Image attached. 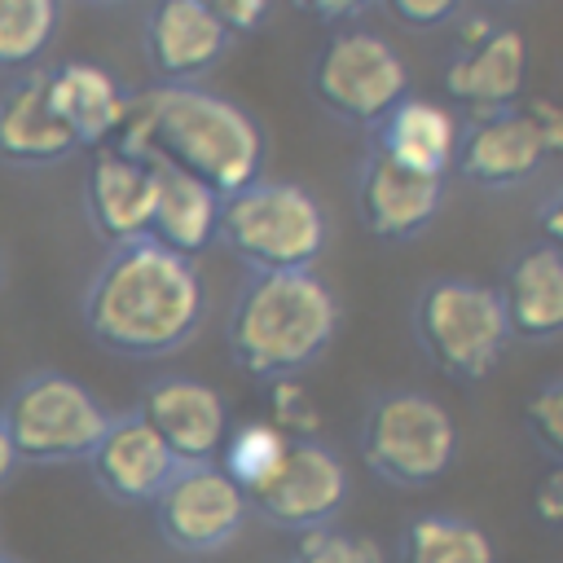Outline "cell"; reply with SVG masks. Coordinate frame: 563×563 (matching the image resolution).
<instances>
[{
  "label": "cell",
  "mask_w": 563,
  "mask_h": 563,
  "mask_svg": "<svg viewBox=\"0 0 563 563\" xmlns=\"http://www.w3.org/2000/svg\"><path fill=\"white\" fill-rule=\"evenodd\" d=\"M84 330L114 356L158 361L180 352L207 317V286L194 260L136 238L110 246L79 295Z\"/></svg>",
  "instance_id": "cell-1"
},
{
  "label": "cell",
  "mask_w": 563,
  "mask_h": 563,
  "mask_svg": "<svg viewBox=\"0 0 563 563\" xmlns=\"http://www.w3.org/2000/svg\"><path fill=\"white\" fill-rule=\"evenodd\" d=\"M114 150L176 167L220 198L264 176V128L255 114L202 84H154L128 97Z\"/></svg>",
  "instance_id": "cell-2"
},
{
  "label": "cell",
  "mask_w": 563,
  "mask_h": 563,
  "mask_svg": "<svg viewBox=\"0 0 563 563\" xmlns=\"http://www.w3.org/2000/svg\"><path fill=\"white\" fill-rule=\"evenodd\" d=\"M339 317V295L312 268L246 273L229 303L224 343L233 365L260 383L299 378L330 352Z\"/></svg>",
  "instance_id": "cell-3"
},
{
  "label": "cell",
  "mask_w": 563,
  "mask_h": 563,
  "mask_svg": "<svg viewBox=\"0 0 563 563\" xmlns=\"http://www.w3.org/2000/svg\"><path fill=\"white\" fill-rule=\"evenodd\" d=\"M330 220L312 189L299 180L260 176L220 202L216 242L229 246L246 273H295L312 268L325 251Z\"/></svg>",
  "instance_id": "cell-4"
},
{
  "label": "cell",
  "mask_w": 563,
  "mask_h": 563,
  "mask_svg": "<svg viewBox=\"0 0 563 563\" xmlns=\"http://www.w3.org/2000/svg\"><path fill=\"white\" fill-rule=\"evenodd\" d=\"M413 343L453 383H479L488 378L510 343V325L497 299V286L479 277L440 273L427 277L409 308Z\"/></svg>",
  "instance_id": "cell-5"
},
{
  "label": "cell",
  "mask_w": 563,
  "mask_h": 563,
  "mask_svg": "<svg viewBox=\"0 0 563 563\" xmlns=\"http://www.w3.org/2000/svg\"><path fill=\"white\" fill-rule=\"evenodd\" d=\"M110 413L79 378L62 369H31L22 374L4 405V431L13 440V453L22 466H70L88 462L101 431L110 427Z\"/></svg>",
  "instance_id": "cell-6"
},
{
  "label": "cell",
  "mask_w": 563,
  "mask_h": 563,
  "mask_svg": "<svg viewBox=\"0 0 563 563\" xmlns=\"http://www.w3.org/2000/svg\"><path fill=\"white\" fill-rule=\"evenodd\" d=\"M361 462L396 488H427L435 484L457 457V427L453 413L431 391H383L369 400L361 431H356Z\"/></svg>",
  "instance_id": "cell-7"
},
{
  "label": "cell",
  "mask_w": 563,
  "mask_h": 563,
  "mask_svg": "<svg viewBox=\"0 0 563 563\" xmlns=\"http://www.w3.org/2000/svg\"><path fill=\"white\" fill-rule=\"evenodd\" d=\"M308 88L330 119L374 132L387 110L409 97V66L391 40L361 26H339L317 48Z\"/></svg>",
  "instance_id": "cell-8"
},
{
  "label": "cell",
  "mask_w": 563,
  "mask_h": 563,
  "mask_svg": "<svg viewBox=\"0 0 563 563\" xmlns=\"http://www.w3.org/2000/svg\"><path fill=\"white\" fill-rule=\"evenodd\" d=\"M150 510L163 545L189 559L220 554L251 519L246 493L220 471V462H180Z\"/></svg>",
  "instance_id": "cell-9"
},
{
  "label": "cell",
  "mask_w": 563,
  "mask_h": 563,
  "mask_svg": "<svg viewBox=\"0 0 563 563\" xmlns=\"http://www.w3.org/2000/svg\"><path fill=\"white\" fill-rule=\"evenodd\" d=\"M347 501V466L339 457L334 444H325L321 435L308 440H290L286 457L277 462V471L246 493L251 515H260L273 528L286 532H312V528H330L334 515Z\"/></svg>",
  "instance_id": "cell-10"
},
{
  "label": "cell",
  "mask_w": 563,
  "mask_h": 563,
  "mask_svg": "<svg viewBox=\"0 0 563 563\" xmlns=\"http://www.w3.org/2000/svg\"><path fill=\"white\" fill-rule=\"evenodd\" d=\"M444 189L449 176H422L409 172L383 154H365L352 180V202H356V220L369 238L378 242H413L418 233H427L444 207Z\"/></svg>",
  "instance_id": "cell-11"
},
{
  "label": "cell",
  "mask_w": 563,
  "mask_h": 563,
  "mask_svg": "<svg viewBox=\"0 0 563 563\" xmlns=\"http://www.w3.org/2000/svg\"><path fill=\"white\" fill-rule=\"evenodd\" d=\"M545 158L550 154H545L541 132L528 119L523 101L515 110H501V114H488V119H471L466 128H457L453 167L475 189H488V194L519 189L541 172Z\"/></svg>",
  "instance_id": "cell-12"
},
{
  "label": "cell",
  "mask_w": 563,
  "mask_h": 563,
  "mask_svg": "<svg viewBox=\"0 0 563 563\" xmlns=\"http://www.w3.org/2000/svg\"><path fill=\"white\" fill-rule=\"evenodd\" d=\"M136 413L158 431V440L180 462H216L229 435V405L224 396L189 374H163L145 383Z\"/></svg>",
  "instance_id": "cell-13"
},
{
  "label": "cell",
  "mask_w": 563,
  "mask_h": 563,
  "mask_svg": "<svg viewBox=\"0 0 563 563\" xmlns=\"http://www.w3.org/2000/svg\"><path fill=\"white\" fill-rule=\"evenodd\" d=\"M176 466H180V457L158 440V431L136 409L110 413V427L101 431L97 449L88 453L92 484L114 506H150Z\"/></svg>",
  "instance_id": "cell-14"
},
{
  "label": "cell",
  "mask_w": 563,
  "mask_h": 563,
  "mask_svg": "<svg viewBox=\"0 0 563 563\" xmlns=\"http://www.w3.org/2000/svg\"><path fill=\"white\" fill-rule=\"evenodd\" d=\"M154 194H158V167L154 163L132 158L114 145L92 150V163L84 176V216L106 246L150 238Z\"/></svg>",
  "instance_id": "cell-15"
},
{
  "label": "cell",
  "mask_w": 563,
  "mask_h": 563,
  "mask_svg": "<svg viewBox=\"0 0 563 563\" xmlns=\"http://www.w3.org/2000/svg\"><path fill=\"white\" fill-rule=\"evenodd\" d=\"M229 44V26L198 0H154V9L145 13L141 48L158 84H198L220 66Z\"/></svg>",
  "instance_id": "cell-16"
},
{
  "label": "cell",
  "mask_w": 563,
  "mask_h": 563,
  "mask_svg": "<svg viewBox=\"0 0 563 563\" xmlns=\"http://www.w3.org/2000/svg\"><path fill=\"white\" fill-rule=\"evenodd\" d=\"M528 84V40L515 26H488L479 40H466L462 53L444 66V92L466 106L471 119L515 110Z\"/></svg>",
  "instance_id": "cell-17"
},
{
  "label": "cell",
  "mask_w": 563,
  "mask_h": 563,
  "mask_svg": "<svg viewBox=\"0 0 563 563\" xmlns=\"http://www.w3.org/2000/svg\"><path fill=\"white\" fill-rule=\"evenodd\" d=\"M44 97L79 150L110 145L123 123V110H128L123 84L97 62H62V66L44 70Z\"/></svg>",
  "instance_id": "cell-18"
},
{
  "label": "cell",
  "mask_w": 563,
  "mask_h": 563,
  "mask_svg": "<svg viewBox=\"0 0 563 563\" xmlns=\"http://www.w3.org/2000/svg\"><path fill=\"white\" fill-rule=\"evenodd\" d=\"M497 299L510 325V339H528V343H545L563 334V251L532 242L523 246L501 282H497Z\"/></svg>",
  "instance_id": "cell-19"
},
{
  "label": "cell",
  "mask_w": 563,
  "mask_h": 563,
  "mask_svg": "<svg viewBox=\"0 0 563 563\" xmlns=\"http://www.w3.org/2000/svg\"><path fill=\"white\" fill-rule=\"evenodd\" d=\"M374 154L422 172V176H449L453 172V150H457V119L449 106L431 97H400L387 119L374 128Z\"/></svg>",
  "instance_id": "cell-20"
},
{
  "label": "cell",
  "mask_w": 563,
  "mask_h": 563,
  "mask_svg": "<svg viewBox=\"0 0 563 563\" xmlns=\"http://www.w3.org/2000/svg\"><path fill=\"white\" fill-rule=\"evenodd\" d=\"M79 145L75 136L57 123L44 97V70L22 75L4 97H0V158L18 167H53L70 158Z\"/></svg>",
  "instance_id": "cell-21"
},
{
  "label": "cell",
  "mask_w": 563,
  "mask_h": 563,
  "mask_svg": "<svg viewBox=\"0 0 563 563\" xmlns=\"http://www.w3.org/2000/svg\"><path fill=\"white\" fill-rule=\"evenodd\" d=\"M158 167V194H154V220H150V238L185 260H198L220 229V194L176 167Z\"/></svg>",
  "instance_id": "cell-22"
},
{
  "label": "cell",
  "mask_w": 563,
  "mask_h": 563,
  "mask_svg": "<svg viewBox=\"0 0 563 563\" xmlns=\"http://www.w3.org/2000/svg\"><path fill=\"white\" fill-rule=\"evenodd\" d=\"M400 563H493V541L479 523L457 515H418L400 532Z\"/></svg>",
  "instance_id": "cell-23"
},
{
  "label": "cell",
  "mask_w": 563,
  "mask_h": 563,
  "mask_svg": "<svg viewBox=\"0 0 563 563\" xmlns=\"http://www.w3.org/2000/svg\"><path fill=\"white\" fill-rule=\"evenodd\" d=\"M286 444H290V435H282L268 418H251V422L229 427V435H224L216 462H220V471H224L242 493H251V488H260V484L277 471V462L286 457Z\"/></svg>",
  "instance_id": "cell-24"
},
{
  "label": "cell",
  "mask_w": 563,
  "mask_h": 563,
  "mask_svg": "<svg viewBox=\"0 0 563 563\" xmlns=\"http://www.w3.org/2000/svg\"><path fill=\"white\" fill-rule=\"evenodd\" d=\"M57 31V0H0V70H31Z\"/></svg>",
  "instance_id": "cell-25"
},
{
  "label": "cell",
  "mask_w": 563,
  "mask_h": 563,
  "mask_svg": "<svg viewBox=\"0 0 563 563\" xmlns=\"http://www.w3.org/2000/svg\"><path fill=\"white\" fill-rule=\"evenodd\" d=\"M290 563H383V550L361 532L312 528V532H299Z\"/></svg>",
  "instance_id": "cell-26"
},
{
  "label": "cell",
  "mask_w": 563,
  "mask_h": 563,
  "mask_svg": "<svg viewBox=\"0 0 563 563\" xmlns=\"http://www.w3.org/2000/svg\"><path fill=\"white\" fill-rule=\"evenodd\" d=\"M523 427L545 449L554 462H563V374L545 378L528 400H523Z\"/></svg>",
  "instance_id": "cell-27"
},
{
  "label": "cell",
  "mask_w": 563,
  "mask_h": 563,
  "mask_svg": "<svg viewBox=\"0 0 563 563\" xmlns=\"http://www.w3.org/2000/svg\"><path fill=\"white\" fill-rule=\"evenodd\" d=\"M268 422L290 440H308V435H317L321 413L295 378H277V383H268Z\"/></svg>",
  "instance_id": "cell-28"
},
{
  "label": "cell",
  "mask_w": 563,
  "mask_h": 563,
  "mask_svg": "<svg viewBox=\"0 0 563 563\" xmlns=\"http://www.w3.org/2000/svg\"><path fill=\"white\" fill-rule=\"evenodd\" d=\"M198 4L211 9L229 26V35H251V31H260L268 22L277 0H198Z\"/></svg>",
  "instance_id": "cell-29"
},
{
  "label": "cell",
  "mask_w": 563,
  "mask_h": 563,
  "mask_svg": "<svg viewBox=\"0 0 563 563\" xmlns=\"http://www.w3.org/2000/svg\"><path fill=\"white\" fill-rule=\"evenodd\" d=\"M466 0H387L391 18L413 26V31H431V26H444L449 18L462 13Z\"/></svg>",
  "instance_id": "cell-30"
},
{
  "label": "cell",
  "mask_w": 563,
  "mask_h": 563,
  "mask_svg": "<svg viewBox=\"0 0 563 563\" xmlns=\"http://www.w3.org/2000/svg\"><path fill=\"white\" fill-rule=\"evenodd\" d=\"M523 110H528V119L537 123L545 154H559V150H563V106H554L550 97H528Z\"/></svg>",
  "instance_id": "cell-31"
},
{
  "label": "cell",
  "mask_w": 563,
  "mask_h": 563,
  "mask_svg": "<svg viewBox=\"0 0 563 563\" xmlns=\"http://www.w3.org/2000/svg\"><path fill=\"white\" fill-rule=\"evenodd\" d=\"M537 233H541L545 246L563 251V176H559V180L541 194V202H537Z\"/></svg>",
  "instance_id": "cell-32"
},
{
  "label": "cell",
  "mask_w": 563,
  "mask_h": 563,
  "mask_svg": "<svg viewBox=\"0 0 563 563\" xmlns=\"http://www.w3.org/2000/svg\"><path fill=\"white\" fill-rule=\"evenodd\" d=\"M532 510H537L541 523H563V462H554L541 475V484L532 493Z\"/></svg>",
  "instance_id": "cell-33"
},
{
  "label": "cell",
  "mask_w": 563,
  "mask_h": 563,
  "mask_svg": "<svg viewBox=\"0 0 563 563\" xmlns=\"http://www.w3.org/2000/svg\"><path fill=\"white\" fill-rule=\"evenodd\" d=\"M295 9H303V13H312V18H321V22H330V26H347L352 18H361L365 9H374L378 0H290Z\"/></svg>",
  "instance_id": "cell-34"
},
{
  "label": "cell",
  "mask_w": 563,
  "mask_h": 563,
  "mask_svg": "<svg viewBox=\"0 0 563 563\" xmlns=\"http://www.w3.org/2000/svg\"><path fill=\"white\" fill-rule=\"evenodd\" d=\"M18 466H22V462H18L13 440H9V431H4V418H0V488H4V484L18 475Z\"/></svg>",
  "instance_id": "cell-35"
},
{
  "label": "cell",
  "mask_w": 563,
  "mask_h": 563,
  "mask_svg": "<svg viewBox=\"0 0 563 563\" xmlns=\"http://www.w3.org/2000/svg\"><path fill=\"white\" fill-rule=\"evenodd\" d=\"M0 563H22V559H18V554H4V550H0Z\"/></svg>",
  "instance_id": "cell-36"
},
{
  "label": "cell",
  "mask_w": 563,
  "mask_h": 563,
  "mask_svg": "<svg viewBox=\"0 0 563 563\" xmlns=\"http://www.w3.org/2000/svg\"><path fill=\"white\" fill-rule=\"evenodd\" d=\"M88 4H119V0H88Z\"/></svg>",
  "instance_id": "cell-37"
},
{
  "label": "cell",
  "mask_w": 563,
  "mask_h": 563,
  "mask_svg": "<svg viewBox=\"0 0 563 563\" xmlns=\"http://www.w3.org/2000/svg\"><path fill=\"white\" fill-rule=\"evenodd\" d=\"M0 282H4V260H0Z\"/></svg>",
  "instance_id": "cell-38"
}]
</instances>
